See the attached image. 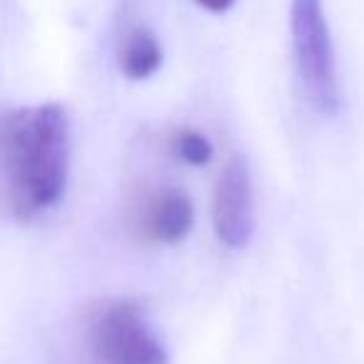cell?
Segmentation results:
<instances>
[{"label":"cell","instance_id":"obj_7","mask_svg":"<svg viewBox=\"0 0 364 364\" xmlns=\"http://www.w3.org/2000/svg\"><path fill=\"white\" fill-rule=\"evenodd\" d=\"M170 147L182 162L195 167L208 165L215 155V147L208 140V135H203L200 130H193V127H180V130L172 132Z\"/></svg>","mask_w":364,"mask_h":364},{"label":"cell","instance_id":"obj_1","mask_svg":"<svg viewBox=\"0 0 364 364\" xmlns=\"http://www.w3.org/2000/svg\"><path fill=\"white\" fill-rule=\"evenodd\" d=\"M3 198L18 223H31L63 200L70 175V117L58 102L8 110L0 137Z\"/></svg>","mask_w":364,"mask_h":364},{"label":"cell","instance_id":"obj_4","mask_svg":"<svg viewBox=\"0 0 364 364\" xmlns=\"http://www.w3.org/2000/svg\"><path fill=\"white\" fill-rule=\"evenodd\" d=\"M127 232L145 245H177L195 228L190 195L172 185L142 188L125 208Z\"/></svg>","mask_w":364,"mask_h":364},{"label":"cell","instance_id":"obj_6","mask_svg":"<svg viewBox=\"0 0 364 364\" xmlns=\"http://www.w3.org/2000/svg\"><path fill=\"white\" fill-rule=\"evenodd\" d=\"M117 65L130 80H147L162 65V48L147 28L132 26L117 48Z\"/></svg>","mask_w":364,"mask_h":364},{"label":"cell","instance_id":"obj_8","mask_svg":"<svg viewBox=\"0 0 364 364\" xmlns=\"http://www.w3.org/2000/svg\"><path fill=\"white\" fill-rule=\"evenodd\" d=\"M200 8H205L208 13H228L235 6V0H195Z\"/></svg>","mask_w":364,"mask_h":364},{"label":"cell","instance_id":"obj_2","mask_svg":"<svg viewBox=\"0 0 364 364\" xmlns=\"http://www.w3.org/2000/svg\"><path fill=\"white\" fill-rule=\"evenodd\" d=\"M85 344L95 364H167V349L132 297H107L85 314Z\"/></svg>","mask_w":364,"mask_h":364},{"label":"cell","instance_id":"obj_3","mask_svg":"<svg viewBox=\"0 0 364 364\" xmlns=\"http://www.w3.org/2000/svg\"><path fill=\"white\" fill-rule=\"evenodd\" d=\"M289 41L297 80L307 102L322 115L339 107V75L322 0H292Z\"/></svg>","mask_w":364,"mask_h":364},{"label":"cell","instance_id":"obj_5","mask_svg":"<svg viewBox=\"0 0 364 364\" xmlns=\"http://www.w3.org/2000/svg\"><path fill=\"white\" fill-rule=\"evenodd\" d=\"M213 228L230 250H240L255 235L252 172L242 155H232L220 167L213 190Z\"/></svg>","mask_w":364,"mask_h":364}]
</instances>
